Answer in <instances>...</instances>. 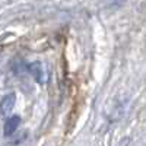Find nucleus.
I'll list each match as a JSON object with an SVG mask.
<instances>
[{"mask_svg":"<svg viewBox=\"0 0 146 146\" xmlns=\"http://www.w3.org/2000/svg\"><path fill=\"white\" fill-rule=\"evenodd\" d=\"M29 72L32 78L38 82V83H45L48 80V76H47V72L44 69V66L40 63V62H35L32 64H29Z\"/></svg>","mask_w":146,"mask_h":146,"instance_id":"f257e3e1","label":"nucleus"},{"mask_svg":"<svg viewBox=\"0 0 146 146\" xmlns=\"http://www.w3.org/2000/svg\"><path fill=\"white\" fill-rule=\"evenodd\" d=\"M16 96L15 94H9L6 96H3V100L0 101V114L2 115H9V113L12 111V108L15 105Z\"/></svg>","mask_w":146,"mask_h":146,"instance_id":"f03ea898","label":"nucleus"},{"mask_svg":"<svg viewBox=\"0 0 146 146\" xmlns=\"http://www.w3.org/2000/svg\"><path fill=\"white\" fill-rule=\"evenodd\" d=\"M19 124H21V117H18V115L9 117V120L6 121V124H5V135L6 136L13 135L15 130L19 127Z\"/></svg>","mask_w":146,"mask_h":146,"instance_id":"7ed1b4c3","label":"nucleus"}]
</instances>
